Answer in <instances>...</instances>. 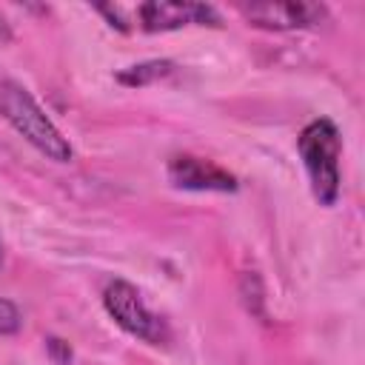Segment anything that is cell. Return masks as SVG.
<instances>
[{
	"label": "cell",
	"instance_id": "cell-1",
	"mask_svg": "<svg viewBox=\"0 0 365 365\" xmlns=\"http://www.w3.org/2000/svg\"><path fill=\"white\" fill-rule=\"evenodd\" d=\"M0 117L11 123L37 151H43L54 163H68L71 160V145L68 140L57 131V125L43 114L37 100L14 80L0 77Z\"/></svg>",
	"mask_w": 365,
	"mask_h": 365
},
{
	"label": "cell",
	"instance_id": "cell-2",
	"mask_svg": "<svg viewBox=\"0 0 365 365\" xmlns=\"http://www.w3.org/2000/svg\"><path fill=\"white\" fill-rule=\"evenodd\" d=\"M339 131L331 120H314L299 134V154L308 168L314 197L322 205H334L339 197Z\"/></svg>",
	"mask_w": 365,
	"mask_h": 365
},
{
	"label": "cell",
	"instance_id": "cell-3",
	"mask_svg": "<svg viewBox=\"0 0 365 365\" xmlns=\"http://www.w3.org/2000/svg\"><path fill=\"white\" fill-rule=\"evenodd\" d=\"M103 302H106V311L114 317V322L123 331H128L131 336H140V339L154 342V345L168 339L165 322L143 305V299H140V294L131 282H125V279L108 282L106 291H103Z\"/></svg>",
	"mask_w": 365,
	"mask_h": 365
},
{
	"label": "cell",
	"instance_id": "cell-4",
	"mask_svg": "<svg viewBox=\"0 0 365 365\" xmlns=\"http://www.w3.org/2000/svg\"><path fill=\"white\" fill-rule=\"evenodd\" d=\"M168 180L177 188L188 191H237L234 174L222 171L211 160L191 157V154H177L168 160Z\"/></svg>",
	"mask_w": 365,
	"mask_h": 365
},
{
	"label": "cell",
	"instance_id": "cell-5",
	"mask_svg": "<svg viewBox=\"0 0 365 365\" xmlns=\"http://www.w3.org/2000/svg\"><path fill=\"white\" fill-rule=\"evenodd\" d=\"M140 20L145 31H168L180 29L185 23H202V26H220V14L205 3H168L154 0L140 6Z\"/></svg>",
	"mask_w": 365,
	"mask_h": 365
},
{
	"label": "cell",
	"instance_id": "cell-6",
	"mask_svg": "<svg viewBox=\"0 0 365 365\" xmlns=\"http://www.w3.org/2000/svg\"><path fill=\"white\" fill-rule=\"evenodd\" d=\"M245 17L259 29H305L325 17V6L317 3H257L245 9Z\"/></svg>",
	"mask_w": 365,
	"mask_h": 365
},
{
	"label": "cell",
	"instance_id": "cell-7",
	"mask_svg": "<svg viewBox=\"0 0 365 365\" xmlns=\"http://www.w3.org/2000/svg\"><path fill=\"white\" fill-rule=\"evenodd\" d=\"M174 71V63L171 60H145V63H137V66H128L117 74V83L128 86V88H140V86H148L154 80H163Z\"/></svg>",
	"mask_w": 365,
	"mask_h": 365
},
{
	"label": "cell",
	"instance_id": "cell-8",
	"mask_svg": "<svg viewBox=\"0 0 365 365\" xmlns=\"http://www.w3.org/2000/svg\"><path fill=\"white\" fill-rule=\"evenodd\" d=\"M20 328V311L14 302L0 299V334H14Z\"/></svg>",
	"mask_w": 365,
	"mask_h": 365
},
{
	"label": "cell",
	"instance_id": "cell-9",
	"mask_svg": "<svg viewBox=\"0 0 365 365\" xmlns=\"http://www.w3.org/2000/svg\"><path fill=\"white\" fill-rule=\"evenodd\" d=\"M46 348H48L54 365H68V362H71V348H68V342H63V339H57V336H48V339H46Z\"/></svg>",
	"mask_w": 365,
	"mask_h": 365
},
{
	"label": "cell",
	"instance_id": "cell-10",
	"mask_svg": "<svg viewBox=\"0 0 365 365\" xmlns=\"http://www.w3.org/2000/svg\"><path fill=\"white\" fill-rule=\"evenodd\" d=\"M6 40H11V29H9V23H6V17L0 14V43H6Z\"/></svg>",
	"mask_w": 365,
	"mask_h": 365
}]
</instances>
